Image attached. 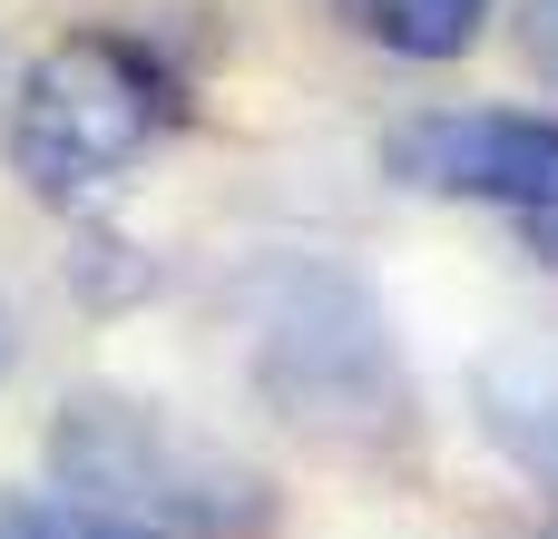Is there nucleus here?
Segmentation results:
<instances>
[{
	"mask_svg": "<svg viewBox=\"0 0 558 539\" xmlns=\"http://www.w3.org/2000/svg\"><path fill=\"white\" fill-rule=\"evenodd\" d=\"M49 471L98 520H128L137 539H265L275 491L245 452L206 442L196 422L137 403V393H69L49 422Z\"/></svg>",
	"mask_w": 558,
	"mask_h": 539,
	"instance_id": "f257e3e1",
	"label": "nucleus"
},
{
	"mask_svg": "<svg viewBox=\"0 0 558 539\" xmlns=\"http://www.w3.org/2000/svg\"><path fill=\"white\" fill-rule=\"evenodd\" d=\"M235 324H245L255 393L294 432H314V442H392L402 432V412H412L402 354L383 334V304L353 275H333L314 255L255 265L235 285Z\"/></svg>",
	"mask_w": 558,
	"mask_h": 539,
	"instance_id": "f03ea898",
	"label": "nucleus"
},
{
	"mask_svg": "<svg viewBox=\"0 0 558 539\" xmlns=\"http://www.w3.org/2000/svg\"><path fill=\"white\" fill-rule=\"evenodd\" d=\"M177 79L147 39L118 29H69L59 49L29 59L20 79V118H10V167L29 196H88L118 167H137L167 128H177Z\"/></svg>",
	"mask_w": 558,
	"mask_h": 539,
	"instance_id": "7ed1b4c3",
	"label": "nucleus"
},
{
	"mask_svg": "<svg viewBox=\"0 0 558 539\" xmlns=\"http://www.w3.org/2000/svg\"><path fill=\"white\" fill-rule=\"evenodd\" d=\"M383 167L412 196L558 216V118H530V108H422L383 137Z\"/></svg>",
	"mask_w": 558,
	"mask_h": 539,
	"instance_id": "20e7f679",
	"label": "nucleus"
},
{
	"mask_svg": "<svg viewBox=\"0 0 558 539\" xmlns=\"http://www.w3.org/2000/svg\"><path fill=\"white\" fill-rule=\"evenodd\" d=\"M471 412H481V432H490L530 481L558 491V334H510V344H490V354L471 363Z\"/></svg>",
	"mask_w": 558,
	"mask_h": 539,
	"instance_id": "39448f33",
	"label": "nucleus"
},
{
	"mask_svg": "<svg viewBox=\"0 0 558 539\" xmlns=\"http://www.w3.org/2000/svg\"><path fill=\"white\" fill-rule=\"evenodd\" d=\"M333 10H343L353 39H373L392 59H461L490 29L500 0H333Z\"/></svg>",
	"mask_w": 558,
	"mask_h": 539,
	"instance_id": "423d86ee",
	"label": "nucleus"
},
{
	"mask_svg": "<svg viewBox=\"0 0 558 539\" xmlns=\"http://www.w3.org/2000/svg\"><path fill=\"white\" fill-rule=\"evenodd\" d=\"M0 539H137L128 520H98L88 501H29V491H0Z\"/></svg>",
	"mask_w": 558,
	"mask_h": 539,
	"instance_id": "0eeeda50",
	"label": "nucleus"
},
{
	"mask_svg": "<svg viewBox=\"0 0 558 539\" xmlns=\"http://www.w3.org/2000/svg\"><path fill=\"white\" fill-rule=\"evenodd\" d=\"M510 39H520V59L558 88V0H520V10H510Z\"/></svg>",
	"mask_w": 558,
	"mask_h": 539,
	"instance_id": "6e6552de",
	"label": "nucleus"
},
{
	"mask_svg": "<svg viewBox=\"0 0 558 539\" xmlns=\"http://www.w3.org/2000/svg\"><path fill=\"white\" fill-rule=\"evenodd\" d=\"M530 245H539V265L558 275V216H530Z\"/></svg>",
	"mask_w": 558,
	"mask_h": 539,
	"instance_id": "1a4fd4ad",
	"label": "nucleus"
},
{
	"mask_svg": "<svg viewBox=\"0 0 558 539\" xmlns=\"http://www.w3.org/2000/svg\"><path fill=\"white\" fill-rule=\"evenodd\" d=\"M10 354H20V324H10V304H0V373H10Z\"/></svg>",
	"mask_w": 558,
	"mask_h": 539,
	"instance_id": "9d476101",
	"label": "nucleus"
}]
</instances>
